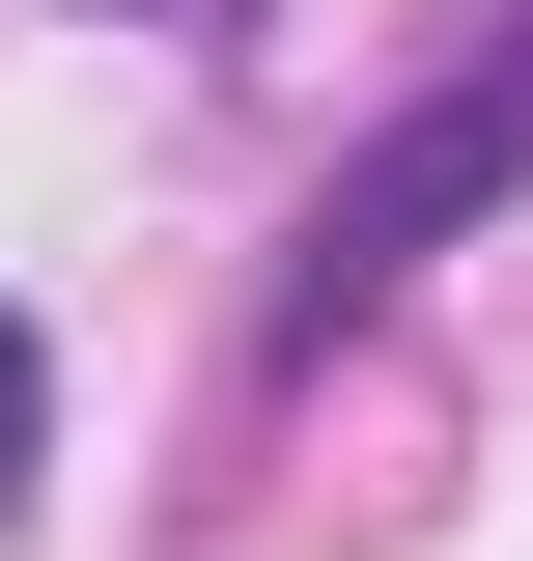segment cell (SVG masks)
<instances>
[{
  "label": "cell",
  "mask_w": 533,
  "mask_h": 561,
  "mask_svg": "<svg viewBox=\"0 0 533 561\" xmlns=\"http://www.w3.org/2000/svg\"><path fill=\"white\" fill-rule=\"evenodd\" d=\"M506 169H533V57H506V84H450L421 140H365V169L309 197V280H281V309H309V337H337V309H394V280H421V225H477Z\"/></svg>",
  "instance_id": "obj_1"
},
{
  "label": "cell",
  "mask_w": 533,
  "mask_h": 561,
  "mask_svg": "<svg viewBox=\"0 0 533 561\" xmlns=\"http://www.w3.org/2000/svg\"><path fill=\"white\" fill-rule=\"evenodd\" d=\"M29 421H57V365H29V309H0V505H29Z\"/></svg>",
  "instance_id": "obj_2"
}]
</instances>
